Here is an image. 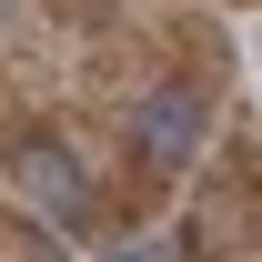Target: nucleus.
I'll return each instance as SVG.
<instances>
[{"mask_svg":"<svg viewBox=\"0 0 262 262\" xmlns=\"http://www.w3.org/2000/svg\"><path fill=\"white\" fill-rule=\"evenodd\" d=\"M202 121H212V111H202V91H182V81L141 91V101H131V162H141V171H182L202 151Z\"/></svg>","mask_w":262,"mask_h":262,"instance_id":"nucleus-2","label":"nucleus"},{"mask_svg":"<svg viewBox=\"0 0 262 262\" xmlns=\"http://www.w3.org/2000/svg\"><path fill=\"white\" fill-rule=\"evenodd\" d=\"M111 262H162V252H151V242H131V252H111Z\"/></svg>","mask_w":262,"mask_h":262,"instance_id":"nucleus-3","label":"nucleus"},{"mask_svg":"<svg viewBox=\"0 0 262 262\" xmlns=\"http://www.w3.org/2000/svg\"><path fill=\"white\" fill-rule=\"evenodd\" d=\"M10 182H20V202H31L40 222H91V171H81V151H71V141H10Z\"/></svg>","mask_w":262,"mask_h":262,"instance_id":"nucleus-1","label":"nucleus"}]
</instances>
